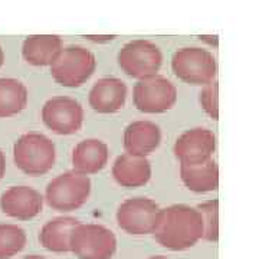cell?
<instances>
[{"label": "cell", "instance_id": "obj_7", "mask_svg": "<svg viewBox=\"0 0 259 259\" xmlns=\"http://www.w3.org/2000/svg\"><path fill=\"white\" fill-rule=\"evenodd\" d=\"M133 100L137 110L146 114H161L175 107L177 88L161 75H151L137 81L133 91Z\"/></svg>", "mask_w": 259, "mask_h": 259}, {"label": "cell", "instance_id": "obj_2", "mask_svg": "<svg viewBox=\"0 0 259 259\" xmlns=\"http://www.w3.org/2000/svg\"><path fill=\"white\" fill-rule=\"evenodd\" d=\"M55 144L40 133H26L13 146L15 164L29 176L48 173L55 164Z\"/></svg>", "mask_w": 259, "mask_h": 259}, {"label": "cell", "instance_id": "obj_18", "mask_svg": "<svg viewBox=\"0 0 259 259\" xmlns=\"http://www.w3.org/2000/svg\"><path fill=\"white\" fill-rule=\"evenodd\" d=\"M180 177L186 187L196 193H207L219 187V167L213 158L200 164H180Z\"/></svg>", "mask_w": 259, "mask_h": 259}, {"label": "cell", "instance_id": "obj_8", "mask_svg": "<svg viewBox=\"0 0 259 259\" xmlns=\"http://www.w3.org/2000/svg\"><path fill=\"white\" fill-rule=\"evenodd\" d=\"M163 64V54L160 48L146 39H136L125 44L118 52V65L125 74L141 79L157 75Z\"/></svg>", "mask_w": 259, "mask_h": 259}, {"label": "cell", "instance_id": "obj_19", "mask_svg": "<svg viewBox=\"0 0 259 259\" xmlns=\"http://www.w3.org/2000/svg\"><path fill=\"white\" fill-rule=\"evenodd\" d=\"M79 221L75 218H55L44 225L42 231L39 233L40 245L45 249L55 252V253H64L69 252V241L74 229L79 225Z\"/></svg>", "mask_w": 259, "mask_h": 259}, {"label": "cell", "instance_id": "obj_21", "mask_svg": "<svg viewBox=\"0 0 259 259\" xmlns=\"http://www.w3.org/2000/svg\"><path fill=\"white\" fill-rule=\"evenodd\" d=\"M26 233L18 225L0 223V259H10L26 246Z\"/></svg>", "mask_w": 259, "mask_h": 259}, {"label": "cell", "instance_id": "obj_11", "mask_svg": "<svg viewBox=\"0 0 259 259\" xmlns=\"http://www.w3.org/2000/svg\"><path fill=\"white\" fill-rule=\"evenodd\" d=\"M216 137L210 130L192 128L185 131L175 143V156L180 164H200L213 157Z\"/></svg>", "mask_w": 259, "mask_h": 259}, {"label": "cell", "instance_id": "obj_17", "mask_svg": "<svg viewBox=\"0 0 259 259\" xmlns=\"http://www.w3.org/2000/svg\"><path fill=\"white\" fill-rule=\"evenodd\" d=\"M62 48V39L58 35H30L23 40L22 55L29 65L48 66Z\"/></svg>", "mask_w": 259, "mask_h": 259}, {"label": "cell", "instance_id": "obj_22", "mask_svg": "<svg viewBox=\"0 0 259 259\" xmlns=\"http://www.w3.org/2000/svg\"><path fill=\"white\" fill-rule=\"evenodd\" d=\"M203 219V239L216 242L219 239V200L213 199L196 207Z\"/></svg>", "mask_w": 259, "mask_h": 259}, {"label": "cell", "instance_id": "obj_28", "mask_svg": "<svg viewBox=\"0 0 259 259\" xmlns=\"http://www.w3.org/2000/svg\"><path fill=\"white\" fill-rule=\"evenodd\" d=\"M147 259H168V258H166V256H150V258Z\"/></svg>", "mask_w": 259, "mask_h": 259}, {"label": "cell", "instance_id": "obj_10", "mask_svg": "<svg viewBox=\"0 0 259 259\" xmlns=\"http://www.w3.org/2000/svg\"><path fill=\"white\" fill-rule=\"evenodd\" d=\"M42 120L48 128L59 136H71L83 124V108L69 97H54L42 108Z\"/></svg>", "mask_w": 259, "mask_h": 259}, {"label": "cell", "instance_id": "obj_23", "mask_svg": "<svg viewBox=\"0 0 259 259\" xmlns=\"http://www.w3.org/2000/svg\"><path fill=\"white\" fill-rule=\"evenodd\" d=\"M200 105L213 120H219V82L213 79L204 83L199 97Z\"/></svg>", "mask_w": 259, "mask_h": 259}, {"label": "cell", "instance_id": "obj_14", "mask_svg": "<svg viewBox=\"0 0 259 259\" xmlns=\"http://www.w3.org/2000/svg\"><path fill=\"white\" fill-rule=\"evenodd\" d=\"M161 143V131L154 122L146 120L134 121L124 131L125 153L147 157Z\"/></svg>", "mask_w": 259, "mask_h": 259}, {"label": "cell", "instance_id": "obj_20", "mask_svg": "<svg viewBox=\"0 0 259 259\" xmlns=\"http://www.w3.org/2000/svg\"><path fill=\"white\" fill-rule=\"evenodd\" d=\"M26 85L15 78H0V118L13 117L28 105Z\"/></svg>", "mask_w": 259, "mask_h": 259}, {"label": "cell", "instance_id": "obj_9", "mask_svg": "<svg viewBox=\"0 0 259 259\" xmlns=\"http://www.w3.org/2000/svg\"><path fill=\"white\" fill-rule=\"evenodd\" d=\"M160 210V206L148 197H131L120 204L117 222L125 233L148 235L156 229Z\"/></svg>", "mask_w": 259, "mask_h": 259}, {"label": "cell", "instance_id": "obj_1", "mask_svg": "<svg viewBox=\"0 0 259 259\" xmlns=\"http://www.w3.org/2000/svg\"><path fill=\"white\" fill-rule=\"evenodd\" d=\"M156 241L170 250H185L203 238V219L197 209L186 204H171L160 210Z\"/></svg>", "mask_w": 259, "mask_h": 259}, {"label": "cell", "instance_id": "obj_6", "mask_svg": "<svg viewBox=\"0 0 259 259\" xmlns=\"http://www.w3.org/2000/svg\"><path fill=\"white\" fill-rule=\"evenodd\" d=\"M171 69L183 82L204 85L216 78L218 64L207 49L182 48L171 56Z\"/></svg>", "mask_w": 259, "mask_h": 259}, {"label": "cell", "instance_id": "obj_3", "mask_svg": "<svg viewBox=\"0 0 259 259\" xmlns=\"http://www.w3.org/2000/svg\"><path fill=\"white\" fill-rule=\"evenodd\" d=\"M91 194V180L75 170L52 179L47 186L45 200L56 212H74L87 203Z\"/></svg>", "mask_w": 259, "mask_h": 259}, {"label": "cell", "instance_id": "obj_27", "mask_svg": "<svg viewBox=\"0 0 259 259\" xmlns=\"http://www.w3.org/2000/svg\"><path fill=\"white\" fill-rule=\"evenodd\" d=\"M22 259H47L44 258V256H40V255H29V256H25V258Z\"/></svg>", "mask_w": 259, "mask_h": 259}, {"label": "cell", "instance_id": "obj_24", "mask_svg": "<svg viewBox=\"0 0 259 259\" xmlns=\"http://www.w3.org/2000/svg\"><path fill=\"white\" fill-rule=\"evenodd\" d=\"M5 173H6V157H5L3 151L0 150V180L3 179Z\"/></svg>", "mask_w": 259, "mask_h": 259}, {"label": "cell", "instance_id": "obj_12", "mask_svg": "<svg viewBox=\"0 0 259 259\" xmlns=\"http://www.w3.org/2000/svg\"><path fill=\"white\" fill-rule=\"evenodd\" d=\"M44 197L29 186H12L0 197V209L18 221H30L42 212Z\"/></svg>", "mask_w": 259, "mask_h": 259}, {"label": "cell", "instance_id": "obj_13", "mask_svg": "<svg viewBox=\"0 0 259 259\" xmlns=\"http://www.w3.org/2000/svg\"><path fill=\"white\" fill-rule=\"evenodd\" d=\"M127 100V85L118 78H101L94 83L88 102L94 111L100 114H114L120 111Z\"/></svg>", "mask_w": 259, "mask_h": 259}, {"label": "cell", "instance_id": "obj_16", "mask_svg": "<svg viewBox=\"0 0 259 259\" xmlns=\"http://www.w3.org/2000/svg\"><path fill=\"white\" fill-rule=\"evenodd\" d=\"M110 158L108 146L97 139L83 140L72 151V166L81 175H95L107 166Z\"/></svg>", "mask_w": 259, "mask_h": 259}, {"label": "cell", "instance_id": "obj_26", "mask_svg": "<svg viewBox=\"0 0 259 259\" xmlns=\"http://www.w3.org/2000/svg\"><path fill=\"white\" fill-rule=\"evenodd\" d=\"M3 62H5V52H3V49L0 47V68H2Z\"/></svg>", "mask_w": 259, "mask_h": 259}, {"label": "cell", "instance_id": "obj_5", "mask_svg": "<svg viewBox=\"0 0 259 259\" xmlns=\"http://www.w3.org/2000/svg\"><path fill=\"white\" fill-rule=\"evenodd\" d=\"M69 250L79 259H111L117 250V238L102 225L79 223L71 235Z\"/></svg>", "mask_w": 259, "mask_h": 259}, {"label": "cell", "instance_id": "obj_25", "mask_svg": "<svg viewBox=\"0 0 259 259\" xmlns=\"http://www.w3.org/2000/svg\"><path fill=\"white\" fill-rule=\"evenodd\" d=\"M88 37L90 40H95V42H108V40H112L115 36H110V35H107V36H85Z\"/></svg>", "mask_w": 259, "mask_h": 259}, {"label": "cell", "instance_id": "obj_15", "mask_svg": "<svg viewBox=\"0 0 259 259\" xmlns=\"http://www.w3.org/2000/svg\"><path fill=\"white\" fill-rule=\"evenodd\" d=\"M112 177L122 187L137 189L150 182L151 164L147 157H140L125 153L115 158L112 164Z\"/></svg>", "mask_w": 259, "mask_h": 259}, {"label": "cell", "instance_id": "obj_4", "mask_svg": "<svg viewBox=\"0 0 259 259\" xmlns=\"http://www.w3.org/2000/svg\"><path fill=\"white\" fill-rule=\"evenodd\" d=\"M49 66L52 78L59 85L76 88L93 76L97 68V59L87 48L66 47L61 49Z\"/></svg>", "mask_w": 259, "mask_h": 259}]
</instances>
